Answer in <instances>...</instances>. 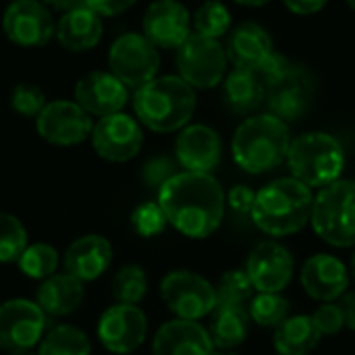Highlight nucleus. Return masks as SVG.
Instances as JSON below:
<instances>
[{
    "label": "nucleus",
    "instance_id": "obj_1",
    "mask_svg": "<svg viewBox=\"0 0 355 355\" xmlns=\"http://www.w3.org/2000/svg\"><path fill=\"white\" fill-rule=\"evenodd\" d=\"M166 223L189 239L210 237L225 218L227 196L210 173H175L156 196Z\"/></svg>",
    "mask_w": 355,
    "mask_h": 355
},
{
    "label": "nucleus",
    "instance_id": "obj_2",
    "mask_svg": "<svg viewBox=\"0 0 355 355\" xmlns=\"http://www.w3.org/2000/svg\"><path fill=\"white\" fill-rule=\"evenodd\" d=\"M314 193L295 177H281L256 191L252 223L268 237L279 239L300 233L312 216Z\"/></svg>",
    "mask_w": 355,
    "mask_h": 355
},
{
    "label": "nucleus",
    "instance_id": "obj_3",
    "mask_svg": "<svg viewBox=\"0 0 355 355\" xmlns=\"http://www.w3.org/2000/svg\"><path fill=\"white\" fill-rule=\"evenodd\" d=\"M196 104V89L179 75L154 77L133 94L135 119L154 133H175L187 127Z\"/></svg>",
    "mask_w": 355,
    "mask_h": 355
},
{
    "label": "nucleus",
    "instance_id": "obj_4",
    "mask_svg": "<svg viewBox=\"0 0 355 355\" xmlns=\"http://www.w3.org/2000/svg\"><path fill=\"white\" fill-rule=\"evenodd\" d=\"M291 133L287 123L272 114H252L235 131L231 154L235 164L250 175H264L287 160Z\"/></svg>",
    "mask_w": 355,
    "mask_h": 355
},
{
    "label": "nucleus",
    "instance_id": "obj_5",
    "mask_svg": "<svg viewBox=\"0 0 355 355\" xmlns=\"http://www.w3.org/2000/svg\"><path fill=\"white\" fill-rule=\"evenodd\" d=\"M287 164L291 177L310 189H322L341 179L345 168V150L335 135L324 131H310L291 139Z\"/></svg>",
    "mask_w": 355,
    "mask_h": 355
},
{
    "label": "nucleus",
    "instance_id": "obj_6",
    "mask_svg": "<svg viewBox=\"0 0 355 355\" xmlns=\"http://www.w3.org/2000/svg\"><path fill=\"white\" fill-rule=\"evenodd\" d=\"M310 225L333 248H355V181L337 179L314 196Z\"/></svg>",
    "mask_w": 355,
    "mask_h": 355
},
{
    "label": "nucleus",
    "instance_id": "obj_7",
    "mask_svg": "<svg viewBox=\"0 0 355 355\" xmlns=\"http://www.w3.org/2000/svg\"><path fill=\"white\" fill-rule=\"evenodd\" d=\"M160 297L166 310L181 320H204L216 308V287L202 275L179 268L160 281Z\"/></svg>",
    "mask_w": 355,
    "mask_h": 355
},
{
    "label": "nucleus",
    "instance_id": "obj_8",
    "mask_svg": "<svg viewBox=\"0 0 355 355\" xmlns=\"http://www.w3.org/2000/svg\"><path fill=\"white\" fill-rule=\"evenodd\" d=\"M48 316L35 300L12 297L0 304V352L17 355L35 349L48 331Z\"/></svg>",
    "mask_w": 355,
    "mask_h": 355
},
{
    "label": "nucleus",
    "instance_id": "obj_9",
    "mask_svg": "<svg viewBox=\"0 0 355 355\" xmlns=\"http://www.w3.org/2000/svg\"><path fill=\"white\" fill-rule=\"evenodd\" d=\"M110 73L129 89H139L158 77L160 54L158 48L144 33H123L108 50Z\"/></svg>",
    "mask_w": 355,
    "mask_h": 355
},
{
    "label": "nucleus",
    "instance_id": "obj_10",
    "mask_svg": "<svg viewBox=\"0 0 355 355\" xmlns=\"http://www.w3.org/2000/svg\"><path fill=\"white\" fill-rule=\"evenodd\" d=\"M227 52L218 40L191 33L177 48V71L193 89H210L227 75Z\"/></svg>",
    "mask_w": 355,
    "mask_h": 355
},
{
    "label": "nucleus",
    "instance_id": "obj_11",
    "mask_svg": "<svg viewBox=\"0 0 355 355\" xmlns=\"http://www.w3.org/2000/svg\"><path fill=\"white\" fill-rule=\"evenodd\" d=\"M150 333V322L146 312L139 306L129 304H112L108 306L96 327V335L100 345L114 355H129L137 352Z\"/></svg>",
    "mask_w": 355,
    "mask_h": 355
},
{
    "label": "nucleus",
    "instance_id": "obj_12",
    "mask_svg": "<svg viewBox=\"0 0 355 355\" xmlns=\"http://www.w3.org/2000/svg\"><path fill=\"white\" fill-rule=\"evenodd\" d=\"M92 148L94 152L112 164H125L133 160L144 146V127L131 114L116 112L102 116L94 123L92 129Z\"/></svg>",
    "mask_w": 355,
    "mask_h": 355
},
{
    "label": "nucleus",
    "instance_id": "obj_13",
    "mask_svg": "<svg viewBox=\"0 0 355 355\" xmlns=\"http://www.w3.org/2000/svg\"><path fill=\"white\" fill-rule=\"evenodd\" d=\"M35 129L46 144L71 148L89 139L94 121L75 100H52L37 114Z\"/></svg>",
    "mask_w": 355,
    "mask_h": 355
},
{
    "label": "nucleus",
    "instance_id": "obj_14",
    "mask_svg": "<svg viewBox=\"0 0 355 355\" xmlns=\"http://www.w3.org/2000/svg\"><path fill=\"white\" fill-rule=\"evenodd\" d=\"M314 96V77L312 73L297 64L291 62L287 71L266 87V100L264 104L268 106V114L281 119L283 123H291L302 119Z\"/></svg>",
    "mask_w": 355,
    "mask_h": 355
},
{
    "label": "nucleus",
    "instance_id": "obj_15",
    "mask_svg": "<svg viewBox=\"0 0 355 355\" xmlns=\"http://www.w3.org/2000/svg\"><path fill=\"white\" fill-rule=\"evenodd\" d=\"M2 29L21 48L46 46L56 31L54 19L42 0H12L2 15Z\"/></svg>",
    "mask_w": 355,
    "mask_h": 355
},
{
    "label": "nucleus",
    "instance_id": "obj_16",
    "mask_svg": "<svg viewBox=\"0 0 355 355\" xmlns=\"http://www.w3.org/2000/svg\"><path fill=\"white\" fill-rule=\"evenodd\" d=\"M243 270L256 293H283L293 279V256L283 243L268 239L250 252Z\"/></svg>",
    "mask_w": 355,
    "mask_h": 355
},
{
    "label": "nucleus",
    "instance_id": "obj_17",
    "mask_svg": "<svg viewBox=\"0 0 355 355\" xmlns=\"http://www.w3.org/2000/svg\"><path fill=\"white\" fill-rule=\"evenodd\" d=\"M129 87L110 71H92L75 85V102L89 116H110L123 112L129 102Z\"/></svg>",
    "mask_w": 355,
    "mask_h": 355
},
{
    "label": "nucleus",
    "instance_id": "obj_18",
    "mask_svg": "<svg viewBox=\"0 0 355 355\" xmlns=\"http://www.w3.org/2000/svg\"><path fill=\"white\" fill-rule=\"evenodd\" d=\"M144 35L156 48H179L191 35V15L179 0H154L141 21Z\"/></svg>",
    "mask_w": 355,
    "mask_h": 355
},
{
    "label": "nucleus",
    "instance_id": "obj_19",
    "mask_svg": "<svg viewBox=\"0 0 355 355\" xmlns=\"http://www.w3.org/2000/svg\"><path fill=\"white\" fill-rule=\"evenodd\" d=\"M300 279L304 291L320 304L341 300L352 283L347 264L333 254H314L308 258Z\"/></svg>",
    "mask_w": 355,
    "mask_h": 355
},
{
    "label": "nucleus",
    "instance_id": "obj_20",
    "mask_svg": "<svg viewBox=\"0 0 355 355\" xmlns=\"http://www.w3.org/2000/svg\"><path fill=\"white\" fill-rule=\"evenodd\" d=\"M114 250L112 243L98 233H87L69 243L62 254V268L83 285L98 281L112 266Z\"/></svg>",
    "mask_w": 355,
    "mask_h": 355
},
{
    "label": "nucleus",
    "instance_id": "obj_21",
    "mask_svg": "<svg viewBox=\"0 0 355 355\" xmlns=\"http://www.w3.org/2000/svg\"><path fill=\"white\" fill-rule=\"evenodd\" d=\"M223 144L218 133L208 125H187L179 131L175 141V158L183 171L210 173L218 166Z\"/></svg>",
    "mask_w": 355,
    "mask_h": 355
},
{
    "label": "nucleus",
    "instance_id": "obj_22",
    "mask_svg": "<svg viewBox=\"0 0 355 355\" xmlns=\"http://www.w3.org/2000/svg\"><path fill=\"white\" fill-rule=\"evenodd\" d=\"M214 352L208 329L196 320H166L152 337V355H212Z\"/></svg>",
    "mask_w": 355,
    "mask_h": 355
},
{
    "label": "nucleus",
    "instance_id": "obj_23",
    "mask_svg": "<svg viewBox=\"0 0 355 355\" xmlns=\"http://www.w3.org/2000/svg\"><path fill=\"white\" fill-rule=\"evenodd\" d=\"M225 52L227 60L233 62L235 69L258 71L275 52V48L264 27L256 23H241L239 27L229 31Z\"/></svg>",
    "mask_w": 355,
    "mask_h": 355
},
{
    "label": "nucleus",
    "instance_id": "obj_24",
    "mask_svg": "<svg viewBox=\"0 0 355 355\" xmlns=\"http://www.w3.org/2000/svg\"><path fill=\"white\" fill-rule=\"evenodd\" d=\"M85 285L69 272H56L42 281L35 289V304L48 318H64L81 308Z\"/></svg>",
    "mask_w": 355,
    "mask_h": 355
},
{
    "label": "nucleus",
    "instance_id": "obj_25",
    "mask_svg": "<svg viewBox=\"0 0 355 355\" xmlns=\"http://www.w3.org/2000/svg\"><path fill=\"white\" fill-rule=\"evenodd\" d=\"M102 17L85 4L67 10L56 25V40L69 52H85L102 40Z\"/></svg>",
    "mask_w": 355,
    "mask_h": 355
},
{
    "label": "nucleus",
    "instance_id": "obj_26",
    "mask_svg": "<svg viewBox=\"0 0 355 355\" xmlns=\"http://www.w3.org/2000/svg\"><path fill=\"white\" fill-rule=\"evenodd\" d=\"M223 100L231 112L248 116L264 104L266 87L254 71L233 69L223 79Z\"/></svg>",
    "mask_w": 355,
    "mask_h": 355
},
{
    "label": "nucleus",
    "instance_id": "obj_27",
    "mask_svg": "<svg viewBox=\"0 0 355 355\" xmlns=\"http://www.w3.org/2000/svg\"><path fill=\"white\" fill-rule=\"evenodd\" d=\"M250 324L252 320L248 308L216 306L210 314V324L206 329L216 352H233L248 339Z\"/></svg>",
    "mask_w": 355,
    "mask_h": 355
},
{
    "label": "nucleus",
    "instance_id": "obj_28",
    "mask_svg": "<svg viewBox=\"0 0 355 355\" xmlns=\"http://www.w3.org/2000/svg\"><path fill=\"white\" fill-rule=\"evenodd\" d=\"M320 333L306 314H295L285 318L272 337L275 352L279 355H310L320 343Z\"/></svg>",
    "mask_w": 355,
    "mask_h": 355
},
{
    "label": "nucleus",
    "instance_id": "obj_29",
    "mask_svg": "<svg viewBox=\"0 0 355 355\" xmlns=\"http://www.w3.org/2000/svg\"><path fill=\"white\" fill-rule=\"evenodd\" d=\"M35 352L37 355H92V341L79 327L54 324L48 327Z\"/></svg>",
    "mask_w": 355,
    "mask_h": 355
},
{
    "label": "nucleus",
    "instance_id": "obj_30",
    "mask_svg": "<svg viewBox=\"0 0 355 355\" xmlns=\"http://www.w3.org/2000/svg\"><path fill=\"white\" fill-rule=\"evenodd\" d=\"M60 264H62V258H60L58 250L50 243H44V241L29 243L17 260L19 270L27 279L40 281V283L46 281L48 277L56 275Z\"/></svg>",
    "mask_w": 355,
    "mask_h": 355
},
{
    "label": "nucleus",
    "instance_id": "obj_31",
    "mask_svg": "<svg viewBox=\"0 0 355 355\" xmlns=\"http://www.w3.org/2000/svg\"><path fill=\"white\" fill-rule=\"evenodd\" d=\"M150 289L148 272L139 264H125L112 277V297L116 304L139 306Z\"/></svg>",
    "mask_w": 355,
    "mask_h": 355
},
{
    "label": "nucleus",
    "instance_id": "obj_32",
    "mask_svg": "<svg viewBox=\"0 0 355 355\" xmlns=\"http://www.w3.org/2000/svg\"><path fill=\"white\" fill-rule=\"evenodd\" d=\"M291 302L283 293H256L248 306L250 320L262 329H277L291 314Z\"/></svg>",
    "mask_w": 355,
    "mask_h": 355
},
{
    "label": "nucleus",
    "instance_id": "obj_33",
    "mask_svg": "<svg viewBox=\"0 0 355 355\" xmlns=\"http://www.w3.org/2000/svg\"><path fill=\"white\" fill-rule=\"evenodd\" d=\"M214 287H216V306L248 308L252 297L256 295V289L243 268L227 270Z\"/></svg>",
    "mask_w": 355,
    "mask_h": 355
},
{
    "label": "nucleus",
    "instance_id": "obj_34",
    "mask_svg": "<svg viewBox=\"0 0 355 355\" xmlns=\"http://www.w3.org/2000/svg\"><path fill=\"white\" fill-rule=\"evenodd\" d=\"M191 27L198 35L220 40L231 31V12L220 0H206L191 17Z\"/></svg>",
    "mask_w": 355,
    "mask_h": 355
},
{
    "label": "nucleus",
    "instance_id": "obj_35",
    "mask_svg": "<svg viewBox=\"0 0 355 355\" xmlns=\"http://www.w3.org/2000/svg\"><path fill=\"white\" fill-rule=\"evenodd\" d=\"M29 245V233L19 216L0 210V264H17Z\"/></svg>",
    "mask_w": 355,
    "mask_h": 355
},
{
    "label": "nucleus",
    "instance_id": "obj_36",
    "mask_svg": "<svg viewBox=\"0 0 355 355\" xmlns=\"http://www.w3.org/2000/svg\"><path fill=\"white\" fill-rule=\"evenodd\" d=\"M166 225H168L166 216H164L162 208L158 206V202H141L131 212V227L144 239H152V237L160 235L166 229Z\"/></svg>",
    "mask_w": 355,
    "mask_h": 355
},
{
    "label": "nucleus",
    "instance_id": "obj_37",
    "mask_svg": "<svg viewBox=\"0 0 355 355\" xmlns=\"http://www.w3.org/2000/svg\"><path fill=\"white\" fill-rule=\"evenodd\" d=\"M46 104L44 92L33 83H19L10 94V108L23 119H37Z\"/></svg>",
    "mask_w": 355,
    "mask_h": 355
},
{
    "label": "nucleus",
    "instance_id": "obj_38",
    "mask_svg": "<svg viewBox=\"0 0 355 355\" xmlns=\"http://www.w3.org/2000/svg\"><path fill=\"white\" fill-rule=\"evenodd\" d=\"M316 331L320 333V337H333L337 333H341L345 329V318H343V310L337 302H327L320 304L314 314H310Z\"/></svg>",
    "mask_w": 355,
    "mask_h": 355
},
{
    "label": "nucleus",
    "instance_id": "obj_39",
    "mask_svg": "<svg viewBox=\"0 0 355 355\" xmlns=\"http://www.w3.org/2000/svg\"><path fill=\"white\" fill-rule=\"evenodd\" d=\"M177 173L175 168V162L166 156H154L150 158L146 164H144V171H141V179L148 187H154L156 191Z\"/></svg>",
    "mask_w": 355,
    "mask_h": 355
},
{
    "label": "nucleus",
    "instance_id": "obj_40",
    "mask_svg": "<svg viewBox=\"0 0 355 355\" xmlns=\"http://www.w3.org/2000/svg\"><path fill=\"white\" fill-rule=\"evenodd\" d=\"M254 200H256V191L252 187H248V185H235L227 193L229 208L239 212V214H250L252 206H254Z\"/></svg>",
    "mask_w": 355,
    "mask_h": 355
},
{
    "label": "nucleus",
    "instance_id": "obj_41",
    "mask_svg": "<svg viewBox=\"0 0 355 355\" xmlns=\"http://www.w3.org/2000/svg\"><path fill=\"white\" fill-rule=\"evenodd\" d=\"M135 2L137 0H83V4L100 17H119L127 12Z\"/></svg>",
    "mask_w": 355,
    "mask_h": 355
},
{
    "label": "nucleus",
    "instance_id": "obj_42",
    "mask_svg": "<svg viewBox=\"0 0 355 355\" xmlns=\"http://www.w3.org/2000/svg\"><path fill=\"white\" fill-rule=\"evenodd\" d=\"M329 0H283L293 15H314L327 6Z\"/></svg>",
    "mask_w": 355,
    "mask_h": 355
},
{
    "label": "nucleus",
    "instance_id": "obj_43",
    "mask_svg": "<svg viewBox=\"0 0 355 355\" xmlns=\"http://www.w3.org/2000/svg\"><path fill=\"white\" fill-rule=\"evenodd\" d=\"M341 310H343V318H345V327L349 331H355V291H347L341 302H339Z\"/></svg>",
    "mask_w": 355,
    "mask_h": 355
},
{
    "label": "nucleus",
    "instance_id": "obj_44",
    "mask_svg": "<svg viewBox=\"0 0 355 355\" xmlns=\"http://www.w3.org/2000/svg\"><path fill=\"white\" fill-rule=\"evenodd\" d=\"M46 6H52V8H56V10H71V8H75V6H79V4H83V0H42Z\"/></svg>",
    "mask_w": 355,
    "mask_h": 355
},
{
    "label": "nucleus",
    "instance_id": "obj_45",
    "mask_svg": "<svg viewBox=\"0 0 355 355\" xmlns=\"http://www.w3.org/2000/svg\"><path fill=\"white\" fill-rule=\"evenodd\" d=\"M233 2H237V4H241V6H264V4H268L270 0H233Z\"/></svg>",
    "mask_w": 355,
    "mask_h": 355
},
{
    "label": "nucleus",
    "instance_id": "obj_46",
    "mask_svg": "<svg viewBox=\"0 0 355 355\" xmlns=\"http://www.w3.org/2000/svg\"><path fill=\"white\" fill-rule=\"evenodd\" d=\"M349 277H352V281L355 283V248L354 254H352V262H349Z\"/></svg>",
    "mask_w": 355,
    "mask_h": 355
},
{
    "label": "nucleus",
    "instance_id": "obj_47",
    "mask_svg": "<svg viewBox=\"0 0 355 355\" xmlns=\"http://www.w3.org/2000/svg\"><path fill=\"white\" fill-rule=\"evenodd\" d=\"M212 355H239V354H235V352H214Z\"/></svg>",
    "mask_w": 355,
    "mask_h": 355
},
{
    "label": "nucleus",
    "instance_id": "obj_48",
    "mask_svg": "<svg viewBox=\"0 0 355 355\" xmlns=\"http://www.w3.org/2000/svg\"><path fill=\"white\" fill-rule=\"evenodd\" d=\"M17 355H37V352L35 349H29V352H21V354Z\"/></svg>",
    "mask_w": 355,
    "mask_h": 355
},
{
    "label": "nucleus",
    "instance_id": "obj_49",
    "mask_svg": "<svg viewBox=\"0 0 355 355\" xmlns=\"http://www.w3.org/2000/svg\"><path fill=\"white\" fill-rule=\"evenodd\" d=\"M345 4H347L349 8H354L355 10V0H345Z\"/></svg>",
    "mask_w": 355,
    "mask_h": 355
}]
</instances>
